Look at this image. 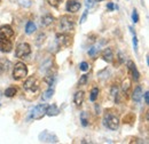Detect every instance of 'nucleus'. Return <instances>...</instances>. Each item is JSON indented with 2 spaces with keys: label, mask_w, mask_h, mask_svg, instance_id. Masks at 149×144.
I'll use <instances>...</instances> for the list:
<instances>
[{
  "label": "nucleus",
  "mask_w": 149,
  "mask_h": 144,
  "mask_svg": "<svg viewBox=\"0 0 149 144\" xmlns=\"http://www.w3.org/2000/svg\"><path fill=\"white\" fill-rule=\"evenodd\" d=\"M28 74V68L23 62H19L15 64L14 70H13V78L15 80H21Z\"/></svg>",
  "instance_id": "obj_1"
},
{
  "label": "nucleus",
  "mask_w": 149,
  "mask_h": 144,
  "mask_svg": "<svg viewBox=\"0 0 149 144\" xmlns=\"http://www.w3.org/2000/svg\"><path fill=\"white\" fill-rule=\"evenodd\" d=\"M46 108H47L46 104H39V105H36L33 109H31V111L29 112L30 119H32V120L41 119L46 114Z\"/></svg>",
  "instance_id": "obj_2"
},
{
  "label": "nucleus",
  "mask_w": 149,
  "mask_h": 144,
  "mask_svg": "<svg viewBox=\"0 0 149 144\" xmlns=\"http://www.w3.org/2000/svg\"><path fill=\"white\" fill-rule=\"evenodd\" d=\"M74 28V19L68 15H64L60 18V29L63 32H69Z\"/></svg>",
  "instance_id": "obj_3"
},
{
  "label": "nucleus",
  "mask_w": 149,
  "mask_h": 144,
  "mask_svg": "<svg viewBox=\"0 0 149 144\" xmlns=\"http://www.w3.org/2000/svg\"><path fill=\"white\" fill-rule=\"evenodd\" d=\"M38 138H39V141L40 142H42V143H57L58 142V138H57V136H56L54 133H51V132H48V130H42L40 134H39V136H38Z\"/></svg>",
  "instance_id": "obj_4"
},
{
  "label": "nucleus",
  "mask_w": 149,
  "mask_h": 144,
  "mask_svg": "<svg viewBox=\"0 0 149 144\" xmlns=\"http://www.w3.org/2000/svg\"><path fill=\"white\" fill-rule=\"evenodd\" d=\"M30 53H31V47L26 42H21V44H19L17 47H16V49H15V55L19 58H24V57L29 56Z\"/></svg>",
  "instance_id": "obj_5"
},
{
  "label": "nucleus",
  "mask_w": 149,
  "mask_h": 144,
  "mask_svg": "<svg viewBox=\"0 0 149 144\" xmlns=\"http://www.w3.org/2000/svg\"><path fill=\"white\" fill-rule=\"evenodd\" d=\"M23 88L28 91H31V93H35L39 89V81L36 77H29L25 81H24V85H23Z\"/></svg>",
  "instance_id": "obj_6"
},
{
  "label": "nucleus",
  "mask_w": 149,
  "mask_h": 144,
  "mask_svg": "<svg viewBox=\"0 0 149 144\" xmlns=\"http://www.w3.org/2000/svg\"><path fill=\"white\" fill-rule=\"evenodd\" d=\"M55 42L58 48H64L71 45V37L67 33H58L56 35Z\"/></svg>",
  "instance_id": "obj_7"
},
{
  "label": "nucleus",
  "mask_w": 149,
  "mask_h": 144,
  "mask_svg": "<svg viewBox=\"0 0 149 144\" xmlns=\"http://www.w3.org/2000/svg\"><path fill=\"white\" fill-rule=\"evenodd\" d=\"M104 125L111 130H116L119 127V119L113 114H108L104 118Z\"/></svg>",
  "instance_id": "obj_8"
},
{
  "label": "nucleus",
  "mask_w": 149,
  "mask_h": 144,
  "mask_svg": "<svg viewBox=\"0 0 149 144\" xmlns=\"http://www.w3.org/2000/svg\"><path fill=\"white\" fill-rule=\"evenodd\" d=\"M12 49H13V44L10 42V40L0 37V52L9 53Z\"/></svg>",
  "instance_id": "obj_9"
},
{
  "label": "nucleus",
  "mask_w": 149,
  "mask_h": 144,
  "mask_svg": "<svg viewBox=\"0 0 149 144\" xmlns=\"http://www.w3.org/2000/svg\"><path fill=\"white\" fill-rule=\"evenodd\" d=\"M80 7H81L80 2H78L76 0H69L65 5V10L69 13H77L80 9Z\"/></svg>",
  "instance_id": "obj_10"
},
{
  "label": "nucleus",
  "mask_w": 149,
  "mask_h": 144,
  "mask_svg": "<svg viewBox=\"0 0 149 144\" xmlns=\"http://www.w3.org/2000/svg\"><path fill=\"white\" fill-rule=\"evenodd\" d=\"M0 37L1 38H6V39L13 38L14 37V30L12 29L10 25H2L0 28Z\"/></svg>",
  "instance_id": "obj_11"
},
{
  "label": "nucleus",
  "mask_w": 149,
  "mask_h": 144,
  "mask_svg": "<svg viewBox=\"0 0 149 144\" xmlns=\"http://www.w3.org/2000/svg\"><path fill=\"white\" fill-rule=\"evenodd\" d=\"M127 68H129V70H130L132 79H133L134 81H138V80L140 79V73H139V71H138L135 64H134L132 61H129V62H127Z\"/></svg>",
  "instance_id": "obj_12"
},
{
  "label": "nucleus",
  "mask_w": 149,
  "mask_h": 144,
  "mask_svg": "<svg viewBox=\"0 0 149 144\" xmlns=\"http://www.w3.org/2000/svg\"><path fill=\"white\" fill-rule=\"evenodd\" d=\"M142 88H141V86H136L134 90H133V93H132V100L134 101V102H136V103H139L140 101H141V98H142Z\"/></svg>",
  "instance_id": "obj_13"
},
{
  "label": "nucleus",
  "mask_w": 149,
  "mask_h": 144,
  "mask_svg": "<svg viewBox=\"0 0 149 144\" xmlns=\"http://www.w3.org/2000/svg\"><path fill=\"white\" fill-rule=\"evenodd\" d=\"M84 97H85V94L83 90H78L76 91L74 95V103L77 105V107H80L84 102Z\"/></svg>",
  "instance_id": "obj_14"
},
{
  "label": "nucleus",
  "mask_w": 149,
  "mask_h": 144,
  "mask_svg": "<svg viewBox=\"0 0 149 144\" xmlns=\"http://www.w3.org/2000/svg\"><path fill=\"white\" fill-rule=\"evenodd\" d=\"M60 113V109L57 108L56 104H51V105H47L46 108V114L49 116V117H55Z\"/></svg>",
  "instance_id": "obj_15"
},
{
  "label": "nucleus",
  "mask_w": 149,
  "mask_h": 144,
  "mask_svg": "<svg viewBox=\"0 0 149 144\" xmlns=\"http://www.w3.org/2000/svg\"><path fill=\"white\" fill-rule=\"evenodd\" d=\"M102 58H103V61H106V62H108V63L112 62L113 53H112V51L110 48H106V49L102 52Z\"/></svg>",
  "instance_id": "obj_16"
},
{
  "label": "nucleus",
  "mask_w": 149,
  "mask_h": 144,
  "mask_svg": "<svg viewBox=\"0 0 149 144\" xmlns=\"http://www.w3.org/2000/svg\"><path fill=\"white\" fill-rule=\"evenodd\" d=\"M53 22H54V17L49 14H46L41 17V25L42 26H49L53 24Z\"/></svg>",
  "instance_id": "obj_17"
},
{
  "label": "nucleus",
  "mask_w": 149,
  "mask_h": 144,
  "mask_svg": "<svg viewBox=\"0 0 149 144\" xmlns=\"http://www.w3.org/2000/svg\"><path fill=\"white\" fill-rule=\"evenodd\" d=\"M54 91H55V89H54V85H53V86H49V88L42 94L41 100H42V101H48V100L54 95Z\"/></svg>",
  "instance_id": "obj_18"
},
{
  "label": "nucleus",
  "mask_w": 149,
  "mask_h": 144,
  "mask_svg": "<svg viewBox=\"0 0 149 144\" xmlns=\"http://www.w3.org/2000/svg\"><path fill=\"white\" fill-rule=\"evenodd\" d=\"M10 62L8 61V60H6V58H1L0 60V71L1 72H7L9 70V68H10Z\"/></svg>",
  "instance_id": "obj_19"
},
{
  "label": "nucleus",
  "mask_w": 149,
  "mask_h": 144,
  "mask_svg": "<svg viewBox=\"0 0 149 144\" xmlns=\"http://www.w3.org/2000/svg\"><path fill=\"white\" fill-rule=\"evenodd\" d=\"M37 30V26L33 22H28L25 25V33L26 35H32L35 31Z\"/></svg>",
  "instance_id": "obj_20"
},
{
  "label": "nucleus",
  "mask_w": 149,
  "mask_h": 144,
  "mask_svg": "<svg viewBox=\"0 0 149 144\" xmlns=\"http://www.w3.org/2000/svg\"><path fill=\"white\" fill-rule=\"evenodd\" d=\"M52 60L51 58H47L41 65H40V71H47V70H49L51 68H52Z\"/></svg>",
  "instance_id": "obj_21"
},
{
  "label": "nucleus",
  "mask_w": 149,
  "mask_h": 144,
  "mask_svg": "<svg viewBox=\"0 0 149 144\" xmlns=\"http://www.w3.org/2000/svg\"><path fill=\"white\" fill-rule=\"evenodd\" d=\"M80 123H81V125L84 127L88 126V113H86L85 111H83L81 113H80Z\"/></svg>",
  "instance_id": "obj_22"
},
{
  "label": "nucleus",
  "mask_w": 149,
  "mask_h": 144,
  "mask_svg": "<svg viewBox=\"0 0 149 144\" xmlns=\"http://www.w3.org/2000/svg\"><path fill=\"white\" fill-rule=\"evenodd\" d=\"M130 88H131V80L129 78H125L124 81H123V84H122V90L124 93H127Z\"/></svg>",
  "instance_id": "obj_23"
},
{
  "label": "nucleus",
  "mask_w": 149,
  "mask_h": 144,
  "mask_svg": "<svg viewBox=\"0 0 149 144\" xmlns=\"http://www.w3.org/2000/svg\"><path fill=\"white\" fill-rule=\"evenodd\" d=\"M16 93H17V89L15 87H8L7 89L5 90V95L7 97H14L16 95Z\"/></svg>",
  "instance_id": "obj_24"
},
{
  "label": "nucleus",
  "mask_w": 149,
  "mask_h": 144,
  "mask_svg": "<svg viewBox=\"0 0 149 144\" xmlns=\"http://www.w3.org/2000/svg\"><path fill=\"white\" fill-rule=\"evenodd\" d=\"M97 96H99V88L97 87H94L93 89L91 90V95H90V100L94 102L96 98H97Z\"/></svg>",
  "instance_id": "obj_25"
},
{
  "label": "nucleus",
  "mask_w": 149,
  "mask_h": 144,
  "mask_svg": "<svg viewBox=\"0 0 149 144\" xmlns=\"http://www.w3.org/2000/svg\"><path fill=\"white\" fill-rule=\"evenodd\" d=\"M87 80H88V75L87 74H83L78 81V86H84L87 84Z\"/></svg>",
  "instance_id": "obj_26"
},
{
  "label": "nucleus",
  "mask_w": 149,
  "mask_h": 144,
  "mask_svg": "<svg viewBox=\"0 0 149 144\" xmlns=\"http://www.w3.org/2000/svg\"><path fill=\"white\" fill-rule=\"evenodd\" d=\"M45 39H46V35L40 33V35L37 37V39H36V44H37L38 46H40V45H41V44L45 41Z\"/></svg>",
  "instance_id": "obj_27"
},
{
  "label": "nucleus",
  "mask_w": 149,
  "mask_h": 144,
  "mask_svg": "<svg viewBox=\"0 0 149 144\" xmlns=\"http://www.w3.org/2000/svg\"><path fill=\"white\" fill-rule=\"evenodd\" d=\"M79 69H80L81 71H88L90 65H88V63H87V62H81V63H80V65H79Z\"/></svg>",
  "instance_id": "obj_28"
},
{
  "label": "nucleus",
  "mask_w": 149,
  "mask_h": 144,
  "mask_svg": "<svg viewBox=\"0 0 149 144\" xmlns=\"http://www.w3.org/2000/svg\"><path fill=\"white\" fill-rule=\"evenodd\" d=\"M19 2H21V6L24 7V8H29L31 6V3H32L31 0H21Z\"/></svg>",
  "instance_id": "obj_29"
},
{
  "label": "nucleus",
  "mask_w": 149,
  "mask_h": 144,
  "mask_svg": "<svg viewBox=\"0 0 149 144\" xmlns=\"http://www.w3.org/2000/svg\"><path fill=\"white\" fill-rule=\"evenodd\" d=\"M132 19H133L134 23H138L139 22V15H138V12H136L135 8L133 9V13H132Z\"/></svg>",
  "instance_id": "obj_30"
},
{
  "label": "nucleus",
  "mask_w": 149,
  "mask_h": 144,
  "mask_svg": "<svg viewBox=\"0 0 149 144\" xmlns=\"http://www.w3.org/2000/svg\"><path fill=\"white\" fill-rule=\"evenodd\" d=\"M87 15H88V8H86V9H85V12L83 13V16H81L80 21H79V23H80V24H83V23L86 21V18H87Z\"/></svg>",
  "instance_id": "obj_31"
},
{
  "label": "nucleus",
  "mask_w": 149,
  "mask_h": 144,
  "mask_svg": "<svg viewBox=\"0 0 149 144\" xmlns=\"http://www.w3.org/2000/svg\"><path fill=\"white\" fill-rule=\"evenodd\" d=\"M48 1V3L51 5V6H53V7H57L63 0H47Z\"/></svg>",
  "instance_id": "obj_32"
},
{
  "label": "nucleus",
  "mask_w": 149,
  "mask_h": 144,
  "mask_svg": "<svg viewBox=\"0 0 149 144\" xmlns=\"http://www.w3.org/2000/svg\"><path fill=\"white\" fill-rule=\"evenodd\" d=\"M97 52H99L97 47H92L91 49H88V55L90 56H95V55L97 54Z\"/></svg>",
  "instance_id": "obj_33"
},
{
  "label": "nucleus",
  "mask_w": 149,
  "mask_h": 144,
  "mask_svg": "<svg viewBox=\"0 0 149 144\" xmlns=\"http://www.w3.org/2000/svg\"><path fill=\"white\" fill-rule=\"evenodd\" d=\"M131 119H135V117H134L133 114H127L126 117H124V123L130 124V123H132V120H131Z\"/></svg>",
  "instance_id": "obj_34"
},
{
  "label": "nucleus",
  "mask_w": 149,
  "mask_h": 144,
  "mask_svg": "<svg viewBox=\"0 0 149 144\" xmlns=\"http://www.w3.org/2000/svg\"><path fill=\"white\" fill-rule=\"evenodd\" d=\"M107 9H108V10H113V9H117V6H115L112 2H109V3H107Z\"/></svg>",
  "instance_id": "obj_35"
},
{
  "label": "nucleus",
  "mask_w": 149,
  "mask_h": 144,
  "mask_svg": "<svg viewBox=\"0 0 149 144\" xmlns=\"http://www.w3.org/2000/svg\"><path fill=\"white\" fill-rule=\"evenodd\" d=\"M94 3H95V0H86V6H87V8L93 7Z\"/></svg>",
  "instance_id": "obj_36"
},
{
  "label": "nucleus",
  "mask_w": 149,
  "mask_h": 144,
  "mask_svg": "<svg viewBox=\"0 0 149 144\" xmlns=\"http://www.w3.org/2000/svg\"><path fill=\"white\" fill-rule=\"evenodd\" d=\"M149 93L148 91H146V93H145V95H143V96H145V103H146V104H148L149 103Z\"/></svg>",
  "instance_id": "obj_37"
},
{
  "label": "nucleus",
  "mask_w": 149,
  "mask_h": 144,
  "mask_svg": "<svg viewBox=\"0 0 149 144\" xmlns=\"http://www.w3.org/2000/svg\"><path fill=\"white\" fill-rule=\"evenodd\" d=\"M95 1H103V0H95Z\"/></svg>",
  "instance_id": "obj_38"
},
{
  "label": "nucleus",
  "mask_w": 149,
  "mask_h": 144,
  "mask_svg": "<svg viewBox=\"0 0 149 144\" xmlns=\"http://www.w3.org/2000/svg\"><path fill=\"white\" fill-rule=\"evenodd\" d=\"M0 107H1V104H0Z\"/></svg>",
  "instance_id": "obj_39"
},
{
  "label": "nucleus",
  "mask_w": 149,
  "mask_h": 144,
  "mask_svg": "<svg viewBox=\"0 0 149 144\" xmlns=\"http://www.w3.org/2000/svg\"><path fill=\"white\" fill-rule=\"evenodd\" d=\"M0 1H1V0H0Z\"/></svg>",
  "instance_id": "obj_40"
}]
</instances>
